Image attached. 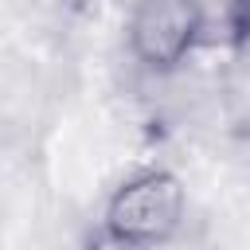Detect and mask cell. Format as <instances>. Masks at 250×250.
I'll return each instance as SVG.
<instances>
[{"instance_id": "6da1fadb", "label": "cell", "mask_w": 250, "mask_h": 250, "mask_svg": "<svg viewBox=\"0 0 250 250\" xmlns=\"http://www.w3.org/2000/svg\"><path fill=\"white\" fill-rule=\"evenodd\" d=\"M188 219V191L176 172L148 168L129 176L102 211V230L121 250H152L176 238Z\"/></svg>"}, {"instance_id": "7a4b0ae2", "label": "cell", "mask_w": 250, "mask_h": 250, "mask_svg": "<svg viewBox=\"0 0 250 250\" xmlns=\"http://www.w3.org/2000/svg\"><path fill=\"white\" fill-rule=\"evenodd\" d=\"M203 23L199 0H137L125 27L129 51L148 74H172L195 51Z\"/></svg>"}]
</instances>
